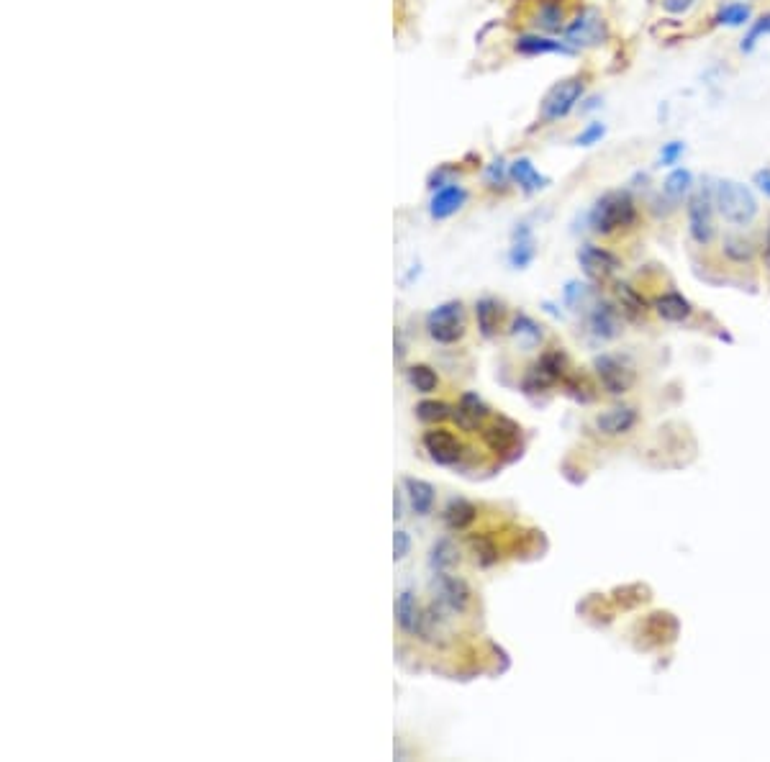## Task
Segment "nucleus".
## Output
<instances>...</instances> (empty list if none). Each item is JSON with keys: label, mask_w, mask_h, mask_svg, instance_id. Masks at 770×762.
<instances>
[{"label": "nucleus", "mask_w": 770, "mask_h": 762, "mask_svg": "<svg viewBox=\"0 0 770 762\" xmlns=\"http://www.w3.org/2000/svg\"><path fill=\"white\" fill-rule=\"evenodd\" d=\"M588 83H591V72H573V75L557 80L550 90L545 93V98L539 101L537 111V124L539 129L545 126H555L560 121H565L568 116H573L578 108H581L583 98L588 95Z\"/></svg>", "instance_id": "obj_1"}, {"label": "nucleus", "mask_w": 770, "mask_h": 762, "mask_svg": "<svg viewBox=\"0 0 770 762\" xmlns=\"http://www.w3.org/2000/svg\"><path fill=\"white\" fill-rule=\"evenodd\" d=\"M640 221V206L629 190H609L591 206L588 224L601 237H611L619 231H629Z\"/></svg>", "instance_id": "obj_2"}, {"label": "nucleus", "mask_w": 770, "mask_h": 762, "mask_svg": "<svg viewBox=\"0 0 770 762\" xmlns=\"http://www.w3.org/2000/svg\"><path fill=\"white\" fill-rule=\"evenodd\" d=\"M714 203H717L719 216L732 226H750L760 213L755 193L740 180H717L714 183Z\"/></svg>", "instance_id": "obj_3"}, {"label": "nucleus", "mask_w": 770, "mask_h": 762, "mask_svg": "<svg viewBox=\"0 0 770 762\" xmlns=\"http://www.w3.org/2000/svg\"><path fill=\"white\" fill-rule=\"evenodd\" d=\"M563 39L575 49V52H591L601 49L611 42V24L609 18L593 6H583L570 16L568 26L563 31Z\"/></svg>", "instance_id": "obj_4"}, {"label": "nucleus", "mask_w": 770, "mask_h": 762, "mask_svg": "<svg viewBox=\"0 0 770 762\" xmlns=\"http://www.w3.org/2000/svg\"><path fill=\"white\" fill-rule=\"evenodd\" d=\"M688 234L699 247H711L717 239V203H714V188L696 190L688 198L686 206Z\"/></svg>", "instance_id": "obj_5"}, {"label": "nucleus", "mask_w": 770, "mask_h": 762, "mask_svg": "<svg viewBox=\"0 0 770 762\" xmlns=\"http://www.w3.org/2000/svg\"><path fill=\"white\" fill-rule=\"evenodd\" d=\"M427 331L429 337L439 344L457 342V339L462 337V331H465V311H462V303L450 301L434 308L432 314L427 316Z\"/></svg>", "instance_id": "obj_6"}, {"label": "nucleus", "mask_w": 770, "mask_h": 762, "mask_svg": "<svg viewBox=\"0 0 770 762\" xmlns=\"http://www.w3.org/2000/svg\"><path fill=\"white\" fill-rule=\"evenodd\" d=\"M511 49L519 57H547V54H560V57H573L575 52L563 36L542 34V31H524V34H516Z\"/></svg>", "instance_id": "obj_7"}, {"label": "nucleus", "mask_w": 770, "mask_h": 762, "mask_svg": "<svg viewBox=\"0 0 770 762\" xmlns=\"http://www.w3.org/2000/svg\"><path fill=\"white\" fill-rule=\"evenodd\" d=\"M568 21L570 13L563 0H539L532 13V29L542 31V34L563 36Z\"/></svg>", "instance_id": "obj_8"}, {"label": "nucleus", "mask_w": 770, "mask_h": 762, "mask_svg": "<svg viewBox=\"0 0 770 762\" xmlns=\"http://www.w3.org/2000/svg\"><path fill=\"white\" fill-rule=\"evenodd\" d=\"M578 260H581L583 272L593 280H609L619 270V257L609 249L596 247V244H583L578 249Z\"/></svg>", "instance_id": "obj_9"}, {"label": "nucleus", "mask_w": 770, "mask_h": 762, "mask_svg": "<svg viewBox=\"0 0 770 762\" xmlns=\"http://www.w3.org/2000/svg\"><path fill=\"white\" fill-rule=\"evenodd\" d=\"M465 203H468V190L462 188L460 183H447L434 190L432 201H429V213H432V219L445 221L455 216Z\"/></svg>", "instance_id": "obj_10"}, {"label": "nucleus", "mask_w": 770, "mask_h": 762, "mask_svg": "<svg viewBox=\"0 0 770 762\" xmlns=\"http://www.w3.org/2000/svg\"><path fill=\"white\" fill-rule=\"evenodd\" d=\"M596 373H599L601 385H604L609 393L619 396V393H627L634 383V373L627 365H622L614 357H599L596 360Z\"/></svg>", "instance_id": "obj_11"}, {"label": "nucleus", "mask_w": 770, "mask_h": 762, "mask_svg": "<svg viewBox=\"0 0 770 762\" xmlns=\"http://www.w3.org/2000/svg\"><path fill=\"white\" fill-rule=\"evenodd\" d=\"M424 447H427L429 457L439 465H452L462 455V444L457 442L455 434L445 432V429H434V432L424 434Z\"/></svg>", "instance_id": "obj_12"}, {"label": "nucleus", "mask_w": 770, "mask_h": 762, "mask_svg": "<svg viewBox=\"0 0 770 762\" xmlns=\"http://www.w3.org/2000/svg\"><path fill=\"white\" fill-rule=\"evenodd\" d=\"M593 424H596V429H599L601 434H606V437H619V434H627L634 429V424H637V408L614 406L609 408V411H604V414L596 416Z\"/></svg>", "instance_id": "obj_13"}, {"label": "nucleus", "mask_w": 770, "mask_h": 762, "mask_svg": "<svg viewBox=\"0 0 770 762\" xmlns=\"http://www.w3.org/2000/svg\"><path fill=\"white\" fill-rule=\"evenodd\" d=\"M511 180H514L516 188L527 195L539 193V190H545L547 185H550V180L537 170V165H534L529 157H516V160H511Z\"/></svg>", "instance_id": "obj_14"}, {"label": "nucleus", "mask_w": 770, "mask_h": 762, "mask_svg": "<svg viewBox=\"0 0 770 762\" xmlns=\"http://www.w3.org/2000/svg\"><path fill=\"white\" fill-rule=\"evenodd\" d=\"M755 18L753 6L747 0H727L714 13V26H724V29H747L750 21Z\"/></svg>", "instance_id": "obj_15"}, {"label": "nucleus", "mask_w": 770, "mask_h": 762, "mask_svg": "<svg viewBox=\"0 0 770 762\" xmlns=\"http://www.w3.org/2000/svg\"><path fill=\"white\" fill-rule=\"evenodd\" d=\"M396 621L398 627L406 634H421V621H424V616H421L419 601H416V596L411 591H403L401 596H398Z\"/></svg>", "instance_id": "obj_16"}, {"label": "nucleus", "mask_w": 770, "mask_h": 762, "mask_svg": "<svg viewBox=\"0 0 770 762\" xmlns=\"http://www.w3.org/2000/svg\"><path fill=\"white\" fill-rule=\"evenodd\" d=\"M693 193V172L688 167H673L663 180V195L673 203L688 201Z\"/></svg>", "instance_id": "obj_17"}, {"label": "nucleus", "mask_w": 770, "mask_h": 762, "mask_svg": "<svg viewBox=\"0 0 770 762\" xmlns=\"http://www.w3.org/2000/svg\"><path fill=\"white\" fill-rule=\"evenodd\" d=\"M452 416H455V421L465 429V432H473L475 426L488 416V406L480 401L475 393H468V396H462L460 406L455 408V414Z\"/></svg>", "instance_id": "obj_18"}, {"label": "nucleus", "mask_w": 770, "mask_h": 762, "mask_svg": "<svg viewBox=\"0 0 770 762\" xmlns=\"http://www.w3.org/2000/svg\"><path fill=\"white\" fill-rule=\"evenodd\" d=\"M514 183L511 180V162L506 157H493L488 165H483V185L493 193H504L509 185Z\"/></svg>", "instance_id": "obj_19"}, {"label": "nucleus", "mask_w": 770, "mask_h": 762, "mask_svg": "<svg viewBox=\"0 0 770 762\" xmlns=\"http://www.w3.org/2000/svg\"><path fill=\"white\" fill-rule=\"evenodd\" d=\"M519 442V426L509 419H501L486 432V444L493 452H509Z\"/></svg>", "instance_id": "obj_20"}, {"label": "nucleus", "mask_w": 770, "mask_h": 762, "mask_svg": "<svg viewBox=\"0 0 770 762\" xmlns=\"http://www.w3.org/2000/svg\"><path fill=\"white\" fill-rule=\"evenodd\" d=\"M722 254L735 265H750L755 260V244L742 234H727L722 239Z\"/></svg>", "instance_id": "obj_21"}, {"label": "nucleus", "mask_w": 770, "mask_h": 762, "mask_svg": "<svg viewBox=\"0 0 770 762\" xmlns=\"http://www.w3.org/2000/svg\"><path fill=\"white\" fill-rule=\"evenodd\" d=\"M655 311L665 321H686L691 316V303L681 293H665L655 301Z\"/></svg>", "instance_id": "obj_22"}, {"label": "nucleus", "mask_w": 770, "mask_h": 762, "mask_svg": "<svg viewBox=\"0 0 770 762\" xmlns=\"http://www.w3.org/2000/svg\"><path fill=\"white\" fill-rule=\"evenodd\" d=\"M439 575H442V583H439V593H442V601H445L452 611H465V609H468V603H470L468 585L462 583V580H457V578H445V573H439Z\"/></svg>", "instance_id": "obj_23"}, {"label": "nucleus", "mask_w": 770, "mask_h": 762, "mask_svg": "<svg viewBox=\"0 0 770 762\" xmlns=\"http://www.w3.org/2000/svg\"><path fill=\"white\" fill-rule=\"evenodd\" d=\"M403 485H406V491H409L411 508H414L419 516H427L434 506V488L432 485L424 483V480H416V478H406V483Z\"/></svg>", "instance_id": "obj_24"}, {"label": "nucleus", "mask_w": 770, "mask_h": 762, "mask_svg": "<svg viewBox=\"0 0 770 762\" xmlns=\"http://www.w3.org/2000/svg\"><path fill=\"white\" fill-rule=\"evenodd\" d=\"M765 36H770V11L760 13V16H755L753 21H750V26L745 29V36H742V42H740V52L742 54L755 52V47H758L760 39H765Z\"/></svg>", "instance_id": "obj_25"}, {"label": "nucleus", "mask_w": 770, "mask_h": 762, "mask_svg": "<svg viewBox=\"0 0 770 762\" xmlns=\"http://www.w3.org/2000/svg\"><path fill=\"white\" fill-rule=\"evenodd\" d=\"M498 303L493 298H483L475 306V316H478V326L483 331V337H493L498 329V319H501V311H498Z\"/></svg>", "instance_id": "obj_26"}, {"label": "nucleus", "mask_w": 770, "mask_h": 762, "mask_svg": "<svg viewBox=\"0 0 770 762\" xmlns=\"http://www.w3.org/2000/svg\"><path fill=\"white\" fill-rule=\"evenodd\" d=\"M534 260V239L529 234V229L516 231V242L511 247V265L514 267H527Z\"/></svg>", "instance_id": "obj_27"}, {"label": "nucleus", "mask_w": 770, "mask_h": 762, "mask_svg": "<svg viewBox=\"0 0 770 762\" xmlns=\"http://www.w3.org/2000/svg\"><path fill=\"white\" fill-rule=\"evenodd\" d=\"M511 334H514V339L522 344V347H534V344L542 342V331H539V326L534 324L529 316H516L514 326H511Z\"/></svg>", "instance_id": "obj_28"}, {"label": "nucleus", "mask_w": 770, "mask_h": 762, "mask_svg": "<svg viewBox=\"0 0 770 762\" xmlns=\"http://www.w3.org/2000/svg\"><path fill=\"white\" fill-rule=\"evenodd\" d=\"M475 519V506L468 501H452L445 511V521L450 529H465Z\"/></svg>", "instance_id": "obj_29"}, {"label": "nucleus", "mask_w": 770, "mask_h": 762, "mask_svg": "<svg viewBox=\"0 0 770 762\" xmlns=\"http://www.w3.org/2000/svg\"><path fill=\"white\" fill-rule=\"evenodd\" d=\"M606 134H609V129H606L604 121H588V124L573 136V144L575 147H583V149L596 147V144L604 142Z\"/></svg>", "instance_id": "obj_30"}, {"label": "nucleus", "mask_w": 770, "mask_h": 762, "mask_svg": "<svg viewBox=\"0 0 770 762\" xmlns=\"http://www.w3.org/2000/svg\"><path fill=\"white\" fill-rule=\"evenodd\" d=\"M591 326L599 337H614L616 334V311L611 306H599L591 316Z\"/></svg>", "instance_id": "obj_31"}, {"label": "nucleus", "mask_w": 770, "mask_h": 762, "mask_svg": "<svg viewBox=\"0 0 770 762\" xmlns=\"http://www.w3.org/2000/svg\"><path fill=\"white\" fill-rule=\"evenodd\" d=\"M409 383L414 385L419 393H432V390L437 388V375L432 373V367L414 365L409 370Z\"/></svg>", "instance_id": "obj_32"}, {"label": "nucleus", "mask_w": 770, "mask_h": 762, "mask_svg": "<svg viewBox=\"0 0 770 762\" xmlns=\"http://www.w3.org/2000/svg\"><path fill=\"white\" fill-rule=\"evenodd\" d=\"M683 154H686V142H681V139L665 142L658 152V165L673 170V167H678V162L683 160Z\"/></svg>", "instance_id": "obj_33"}, {"label": "nucleus", "mask_w": 770, "mask_h": 762, "mask_svg": "<svg viewBox=\"0 0 770 762\" xmlns=\"http://www.w3.org/2000/svg\"><path fill=\"white\" fill-rule=\"evenodd\" d=\"M457 555H455V547H452L450 542H437L434 544V550H432V568L437 570V573H445L450 565H455Z\"/></svg>", "instance_id": "obj_34"}, {"label": "nucleus", "mask_w": 770, "mask_h": 762, "mask_svg": "<svg viewBox=\"0 0 770 762\" xmlns=\"http://www.w3.org/2000/svg\"><path fill=\"white\" fill-rule=\"evenodd\" d=\"M616 296H619V301H622V308H627V311H632V314H642V311H645V301H642V296L632 288V285L627 283L616 285Z\"/></svg>", "instance_id": "obj_35"}, {"label": "nucleus", "mask_w": 770, "mask_h": 762, "mask_svg": "<svg viewBox=\"0 0 770 762\" xmlns=\"http://www.w3.org/2000/svg\"><path fill=\"white\" fill-rule=\"evenodd\" d=\"M416 416H419L421 421H442L445 416H450V408L439 401H424L416 406Z\"/></svg>", "instance_id": "obj_36"}, {"label": "nucleus", "mask_w": 770, "mask_h": 762, "mask_svg": "<svg viewBox=\"0 0 770 762\" xmlns=\"http://www.w3.org/2000/svg\"><path fill=\"white\" fill-rule=\"evenodd\" d=\"M658 3H660V8L668 13V16L681 18V16H688L693 8L699 6L701 0H658Z\"/></svg>", "instance_id": "obj_37"}, {"label": "nucleus", "mask_w": 770, "mask_h": 762, "mask_svg": "<svg viewBox=\"0 0 770 762\" xmlns=\"http://www.w3.org/2000/svg\"><path fill=\"white\" fill-rule=\"evenodd\" d=\"M411 550V539L406 532H396V537H393V555H396V560H403V557L409 555Z\"/></svg>", "instance_id": "obj_38"}, {"label": "nucleus", "mask_w": 770, "mask_h": 762, "mask_svg": "<svg viewBox=\"0 0 770 762\" xmlns=\"http://www.w3.org/2000/svg\"><path fill=\"white\" fill-rule=\"evenodd\" d=\"M473 544H475V550H478L480 560L486 562V565H488V562L496 560V547H493V544L488 542V539H475Z\"/></svg>", "instance_id": "obj_39"}, {"label": "nucleus", "mask_w": 770, "mask_h": 762, "mask_svg": "<svg viewBox=\"0 0 770 762\" xmlns=\"http://www.w3.org/2000/svg\"><path fill=\"white\" fill-rule=\"evenodd\" d=\"M755 185H758L760 193H765V198H770V167H763V170L755 172Z\"/></svg>", "instance_id": "obj_40"}, {"label": "nucleus", "mask_w": 770, "mask_h": 762, "mask_svg": "<svg viewBox=\"0 0 770 762\" xmlns=\"http://www.w3.org/2000/svg\"><path fill=\"white\" fill-rule=\"evenodd\" d=\"M763 262H765V270L770 272V224H768V231H765V242H763Z\"/></svg>", "instance_id": "obj_41"}, {"label": "nucleus", "mask_w": 770, "mask_h": 762, "mask_svg": "<svg viewBox=\"0 0 770 762\" xmlns=\"http://www.w3.org/2000/svg\"><path fill=\"white\" fill-rule=\"evenodd\" d=\"M747 3H755V0H747Z\"/></svg>", "instance_id": "obj_42"}]
</instances>
